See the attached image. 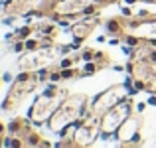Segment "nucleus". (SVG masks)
Here are the masks:
<instances>
[{"label": "nucleus", "mask_w": 156, "mask_h": 148, "mask_svg": "<svg viewBox=\"0 0 156 148\" xmlns=\"http://www.w3.org/2000/svg\"><path fill=\"white\" fill-rule=\"evenodd\" d=\"M89 113V99L83 93H75V95H67L63 99V103L59 105V109L51 115V118L48 121V129L55 134L65 132L67 129L75 126L85 115Z\"/></svg>", "instance_id": "1"}, {"label": "nucleus", "mask_w": 156, "mask_h": 148, "mask_svg": "<svg viewBox=\"0 0 156 148\" xmlns=\"http://www.w3.org/2000/svg\"><path fill=\"white\" fill-rule=\"evenodd\" d=\"M67 89L57 87L55 83L48 85L38 97H36L34 105H32L30 113H28V118H30L32 125H44L51 118V115L59 109V105L63 103V99L67 97Z\"/></svg>", "instance_id": "2"}, {"label": "nucleus", "mask_w": 156, "mask_h": 148, "mask_svg": "<svg viewBox=\"0 0 156 148\" xmlns=\"http://www.w3.org/2000/svg\"><path fill=\"white\" fill-rule=\"evenodd\" d=\"M40 81L42 79H40V75L36 71H20V75L12 83L10 91H8V95L2 103V111H6V113L14 111L28 95H32V91L38 87Z\"/></svg>", "instance_id": "3"}, {"label": "nucleus", "mask_w": 156, "mask_h": 148, "mask_svg": "<svg viewBox=\"0 0 156 148\" xmlns=\"http://www.w3.org/2000/svg\"><path fill=\"white\" fill-rule=\"evenodd\" d=\"M130 83H133V79L125 81V83H119V85H113V87H109L107 91H103L101 95H97L95 101L89 107L91 113L95 115V117H101V115H105L109 109H113L115 105H119L121 101L129 99V91L134 93V89H130Z\"/></svg>", "instance_id": "4"}, {"label": "nucleus", "mask_w": 156, "mask_h": 148, "mask_svg": "<svg viewBox=\"0 0 156 148\" xmlns=\"http://www.w3.org/2000/svg\"><path fill=\"white\" fill-rule=\"evenodd\" d=\"M129 117H133V101H130V99H125V101H121L119 105H115L113 109H109L105 115L99 117L101 136L103 138L113 136Z\"/></svg>", "instance_id": "5"}, {"label": "nucleus", "mask_w": 156, "mask_h": 148, "mask_svg": "<svg viewBox=\"0 0 156 148\" xmlns=\"http://www.w3.org/2000/svg\"><path fill=\"white\" fill-rule=\"evenodd\" d=\"M140 130H142L140 118L138 117H129L121 125V129L115 132V136H117L119 144H126L130 148H138L140 146V138H142Z\"/></svg>", "instance_id": "6"}, {"label": "nucleus", "mask_w": 156, "mask_h": 148, "mask_svg": "<svg viewBox=\"0 0 156 148\" xmlns=\"http://www.w3.org/2000/svg\"><path fill=\"white\" fill-rule=\"evenodd\" d=\"M99 24V18H97V14L95 16H85L81 22H77L75 26L71 28V32H73V38H75V44H81L83 40H87V36L93 32V28Z\"/></svg>", "instance_id": "7"}, {"label": "nucleus", "mask_w": 156, "mask_h": 148, "mask_svg": "<svg viewBox=\"0 0 156 148\" xmlns=\"http://www.w3.org/2000/svg\"><path fill=\"white\" fill-rule=\"evenodd\" d=\"M105 28H107V32H109V34H113V36H121V38H122V34H126V32H125V26L121 24V20H119V18L107 20V22H105Z\"/></svg>", "instance_id": "8"}, {"label": "nucleus", "mask_w": 156, "mask_h": 148, "mask_svg": "<svg viewBox=\"0 0 156 148\" xmlns=\"http://www.w3.org/2000/svg\"><path fill=\"white\" fill-rule=\"evenodd\" d=\"M30 34H32V28L24 26V28H20V30H16V40H26Z\"/></svg>", "instance_id": "9"}, {"label": "nucleus", "mask_w": 156, "mask_h": 148, "mask_svg": "<svg viewBox=\"0 0 156 148\" xmlns=\"http://www.w3.org/2000/svg\"><path fill=\"white\" fill-rule=\"evenodd\" d=\"M6 134H8V126L0 122V148H2L4 144H6V138H8Z\"/></svg>", "instance_id": "10"}, {"label": "nucleus", "mask_w": 156, "mask_h": 148, "mask_svg": "<svg viewBox=\"0 0 156 148\" xmlns=\"http://www.w3.org/2000/svg\"><path fill=\"white\" fill-rule=\"evenodd\" d=\"M24 148H51V146H50L48 140H42V142H38V144H26Z\"/></svg>", "instance_id": "11"}, {"label": "nucleus", "mask_w": 156, "mask_h": 148, "mask_svg": "<svg viewBox=\"0 0 156 148\" xmlns=\"http://www.w3.org/2000/svg\"><path fill=\"white\" fill-rule=\"evenodd\" d=\"M99 6H107V4H113V2H117V0H95Z\"/></svg>", "instance_id": "12"}]
</instances>
